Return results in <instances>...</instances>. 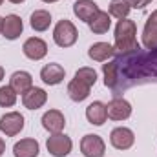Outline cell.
<instances>
[{
    "label": "cell",
    "mask_w": 157,
    "mask_h": 157,
    "mask_svg": "<svg viewBox=\"0 0 157 157\" xmlns=\"http://www.w3.org/2000/svg\"><path fill=\"white\" fill-rule=\"evenodd\" d=\"M135 35H137V26L133 20H130V18L119 20L115 26V49H119L121 53L139 51L141 48H139Z\"/></svg>",
    "instance_id": "obj_1"
},
{
    "label": "cell",
    "mask_w": 157,
    "mask_h": 157,
    "mask_svg": "<svg viewBox=\"0 0 157 157\" xmlns=\"http://www.w3.org/2000/svg\"><path fill=\"white\" fill-rule=\"evenodd\" d=\"M78 39V31L71 20H59L55 29H53V40L60 48H70L73 46Z\"/></svg>",
    "instance_id": "obj_2"
},
{
    "label": "cell",
    "mask_w": 157,
    "mask_h": 157,
    "mask_svg": "<svg viewBox=\"0 0 157 157\" xmlns=\"http://www.w3.org/2000/svg\"><path fill=\"white\" fill-rule=\"evenodd\" d=\"M46 148H48V152L53 157H66L71 152L73 143L64 133H51L48 137V141H46Z\"/></svg>",
    "instance_id": "obj_3"
},
{
    "label": "cell",
    "mask_w": 157,
    "mask_h": 157,
    "mask_svg": "<svg viewBox=\"0 0 157 157\" xmlns=\"http://www.w3.org/2000/svg\"><path fill=\"white\" fill-rule=\"evenodd\" d=\"M24 130V117L18 112H9L0 117V132L6 137H15Z\"/></svg>",
    "instance_id": "obj_4"
},
{
    "label": "cell",
    "mask_w": 157,
    "mask_h": 157,
    "mask_svg": "<svg viewBox=\"0 0 157 157\" xmlns=\"http://www.w3.org/2000/svg\"><path fill=\"white\" fill-rule=\"evenodd\" d=\"M80 152L84 154V157H102L106 152V144L101 135L88 133L80 141Z\"/></svg>",
    "instance_id": "obj_5"
},
{
    "label": "cell",
    "mask_w": 157,
    "mask_h": 157,
    "mask_svg": "<svg viewBox=\"0 0 157 157\" xmlns=\"http://www.w3.org/2000/svg\"><path fill=\"white\" fill-rule=\"evenodd\" d=\"M106 113L113 121H126L132 115V104L122 97H115L106 104Z\"/></svg>",
    "instance_id": "obj_6"
},
{
    "label": "cell",
    "mask_w": 157,
    "mask_h": 157,
    "mask_svg": "<svg viewBox=\"0 0 157 157\" xmlns=\"http://www.w3.org/2000/svg\"><path fill=\"white\" fill-rule=\"evenodd\" d=\"M110 143L113 148L117 150H128L133 146L135 143V135L130 128H124V126H119V128H113L112 133H110Z\"/></svg>",
    "instance_id": "obj_7"
},
{
    "label": "cell",
    "mask_w": 157,
    "mask_h": 157,
    "mask_svg": "<svg viewBox=\"0 0 157 157\" xmlns=\"http://www.w3.org/2000/svg\"><path fill=\"white\" fill-rule=\"evenodd\" d=\"M22 51H24V55H26L28 59H31V60H40V59H44L46 53H48V44L42 39H39V37H31V39H28L24 42Z\"/></svg>",
    "instance_id": "obj_8"
},
{
    "label": "cell",
    "mask_w": 157,
    "mask_h": 157,
    "mask_svg": "<svg viewBox=\"0 0 157 157\" xmlns=\"http://www.w3.org/2000/svg\"><path fill=\"white\" fill-rule=\"evenodd\" d=\"M24 24L22 18L18 15H7L6 18H2V35L7 40H15L22 35Z\"/></svg>",
    "instance_id": "obj_9"
},
{
    "label": "cell",
    "mask_w": 157,
    "mask_h": 157,
    "mask_svg": "<svg viewBox=\"0 0 157 157\" xmlns=\"http://www.w3.org/2000/svg\"><path fill=\"white\" fill-rule=\"evenodd\" d=\"M143 44L146 49L155 51L157 49V9L148 17L144 29H143Z\"/></svg>",
    "instance_id": "obj_10"
},
{
    "label": "cell",
    "mask_w": 157,
    "mask_h": 157,
    "mask_svg": "<svg viewBox=\"0 0 157 157\" xmlns=\"http://www.w3.org/2000/svg\"><path fill=\"white\" fill-rule=\"evenodd\" d=\"M101 9H99V6L93 2V0H77L75 4H73V13H75V17H77L78 20H82V22H91L93 20V17L99 13Z\"/></svg>",
    "instance_id": "obj_11"
},
{
    "label": "cell",
    "mask_w": 157,
    "mask_h": 157,
    "mask_svg": "<svg viewBox=\"0 0 157 157\" xmlns=\"http://www.w3.org/2000/svg\"><path fill=\"white\" fill-rule=\"evenodd\" d=\"M42 126L49 133H60L66 126V119L62 115V112H59V110H48L42 115Z\"/></svg>",
    "instance_id": "obj_12"
},
{
    "label": "cell",
    "mask_w": 157,
    "mask_h": 157,
    "mask_svg": "<svg viewBox=\"0 0 157 157\" xmlns=\"http://www.w3.org/2000/svg\"><path fill=\"white\" fill-rule=\"evenodd\" d=\"M64 68L57 62H51V64H46L42 70H40V78L44 84H49V86H57L64 80Z\"/></svg>",
    "instance_id": "obj_13"
},
{
    "label": "cell",
    "mask_w": 157,
    "mask_h": 157,
    "mask_svg": "<svg viewBox=\"0 0 157 157\" xmlns=\"http://www.w3.org/2000/svg\"><path fill=\"white\" fill-rule=\"evenodd\" d=\"M46 101H48V93L42 88H29L22 95V104L28 110H39L46 104Z\"/></svg>",
    "instance_id": "obj_14"
},
{
    "label": "cell",
    "mask_w": 157,
    "mask_h": 157,
    "mask_svg": "<svg viewBox=\"0 0 157 157\" xmlns=\"http://www.w3.org/2000/svg\"><path fill=\"white\" fill-rule=\"evenodd\" d=\"M113 55H115V48L108 42H95L88 49V57L91 60H97V62H104Z\"/></svg>",
    "instance_id": "obj_15"
},
{
    "label": "cell",
    "mask_w": 157,
    "mask_h": 157,
    "mask_svg": "<svg viewBox=\"0 0 157 157\" xmlns=\"http://www.w3.org/2000/svg\"><path fill=\"white\" fill-rule=\"evenodd\" d=\"M39 143L35 139H20L13 146V155L15 157H39Z\"/></svg>",
    "instance_id": "obj_16"
},
{
    "label": "cell",
    "mask_w": 157,
    "mask_h": 157,
    "mask_svg": "<svg viewBox=\"0 0 157 157\" xmlns=\"http://www.w3.org/2000/svg\"><path fill=\"white\" fill-rule=\"evenodd\" d=\"M86 119L90 121V124H95V126H102L108 119L106 113V104H102L101 101H95L91 102L88 108H86Z\"/></svg>",
    "instance_id": "obj_17"
},
{
    "label": "cell",
    "mask_w": 157,
    "mask_h": 157,
    "mask_svg": "<svg viewBox=\"0 0 157 157\" xmlns=\"http://www.w3.org/2000/svg\"><path fill=\"white\" fill-rule=\"evenodd\" d=\"M9 86L15 90L17 95H24L29 88H33V78L28 71H15L9 78Z\"/></svg>",
    "instance_id": "obj_18"
},
{
    "label": "cell",
    "mask_w": 157,
    "mask_h": 157,
    "mask_svg": "<svg viewBox=\"0 0 157 157\" xmlns=\"http://www.w3.org/2000/svg\"><path fill=\"white\" fill-rule=\"evenodd\" d=\"M90 86L88 84H84V82H80L77 78H73L70 84H68V95H70V99L71 101H75V102H82V101H86L88 97H90Z\"/></svg>",
    "instance_id": "obj_19"
},
{
    "label": "cell",
    "mask_w": 157,
    "mask_h": 157,
    "mask_svg": "<svg viewBox=\"0 0 157 157\" xmlns=\"http://www.w3.org/2000/svg\"><path fill=\"white\" fill-rule=\"evenodd\" d=\"M110 26H112V18H110V13L108 11H99L93 17V20L90 22V29L93 33H97V35L106 33L110 29Z\"/></svg>",
    "instance_id": "obj_20"
},
{
    "label": "cell",
    "mask_w": 157,
    "mask_h": 157,
    "mask_svg": "<svg viewBox=\"0 0 157 157\" xmlns=\"http://www.w3.org/2000/svg\"><path fill=\"white\" fill-rule=\"evenodd\" d=\"M29 24L35 31H46L49 26H51V15L49 11L46 9H37L31 13V18H29Z\"/></svg>",
    "instance_id": "obj_21"
},
{
    "label": "cell",
    "mask_w": 157,
    "mask_h": 157,
    "mask_svg": "<svg viewBox=\"0 0 157 157\" xmlns=\"http://www.w3.org/2000/svg\"><path fill=\"white\" fill-rule=\"evenodd\" d=\"M102 73H104V86L115 90L119 86V62L112 60L108 64H102Z\"/></svg>",
    "instance_id": "obj_22"
},
{
    "label": "cell",
    "mask_w": 157,
    "mask_h": 157,
    "mask_svg": "<svg viewBox=\"0 0 157 157\" xmlns=\"http://www.w3.org/2000/svg\"><path fill=\"white\" fill-rule=\"evenodd\" d=\"M130 9H132V6H130L128 0H112L110 7H108V13H110V17H115L119 20H122V18L128 17Z\"/></svg>",
    "instance_id": "obj_23"
},
{
    "label": "cell",
    "mask_w": 157,
    "mask_h": 157,
    "mask_svg": "<svg viewBox=\"0 0 157 157\" xmlns=\"http://www.w3.org/2000/svg\"><path fill=\"white\" fill-rule=\"evenodd\" d=\"M17 102V93L11 86H2L0 88V106L2 108H11Z\"/></svg>",
    "instance_id": "obj_24"
},
{
    "label": "cell",
    "mask_w": 157,
    "mask_h": 157,
    "mask_svg": "<svg viewBox=\"0 0 157 157\" xmlns=\"http://www.w3.org/2000/svg\"><path fill=\"white\" fill-rule=\"evenodd\" d=\"M77 80H80V82H84V84H88L90 88L97 82V71L93 70V68H80L77 73H75V77Z\"/></svg>",
    "instance_id": "obj_25"
},
{
    "label": "cell",
    "mask_w": 157,
    "mask_h": 157,
    "mask_svg": "<svg viewBox=\"0 0 157 157\" xmlns=\"http://www.w3.org/2000/svg\"><path fill=\"white\" fill-rule=\"evenodd\" d=\"M128 2H130V6L135 7V9H144L152 0H128Z\"/></svg>",
    "instance_id": "obj_26"
},
{
    "label": "cell",
    "mask_w": 157,
    "mask_h": 157,
    "mask_svg": "<svg viewBox=\"0 0 157 157\" xmlns=\"http://www.w3.org/2000/svg\"><path fill=\"white\" fill-rule=\"evenodd\" d=\"M6 152V143H4V139L0 137V157H2V154Z\"/></svg>",
    "instance_id": "obj_27"
},
{
    "label": "cell",
    "mask_w": 157,
    "mask_h": 157,
    "mask_svg": "<svg viewBox=\"0 0 157 157\" xmlns=\"http://www.w3.org/2000/svg\"><path fill=\"white\" fill-rule=\"evenodd\" d=\"M9 2H13V4H22V2H26V0H9Z\"/></svg>",
    "instance_id": "obj_28"
},
{
    "label": "cell",
    "mask_w": 157,
    "mask_h": 157,
    "mask_svg": "<svg viewBox=\"0 0 157 157\" xmlns=\"http://www.w3.org/2000/svg\"><path fill=\"white\" fill-rule=\"evenodd\" d=\"M2 78H4V68L0 66V80H2Z\"/></svg>",
    "instance_id": "obj_29"
},
{
    "label": "cell",
    "mask_w": 157,
    "mask_h": 157,
    "mask_svg": "<svg viewBox=\"0 0 157 157\" xmlns=\"http://www.w3.org/2000/svg\"><path fill=\"white\" fill-rule=\"evenodd\" d=\"M42 2H46V4H53V2H57V0H42Z\"/></svg>",
    "instance_id": "obj_30"
},
{
    "label": "cell",
    "mask_w": 157,
    "mask_h": 157,
    "mask_svg": "<svg viewBox=\"0 0 157 157\" xmlns=\"http://www.w3.org/2000/svg\"><path fill=\"white\" fill-rule=\"evenodd\" d=\"M0 33H2V18H0Z\"/></svg>",
    "instance_id": "obj_31"
},
{
    "label": "cell",
    "mask_w": 157,
    "mask_h": 157,
    "mask_svg": "<svg viewBox=\"0 0 157 157\" xmlns=\"http://www.w3.org/2000/svg\"><path fill=\"white\" fill-rule=\"evenodd\" d=\"M2 2H4V0H0V6H2Z\"/></svg>",
    "instance_id": "obj_32"
}]
</instances>
